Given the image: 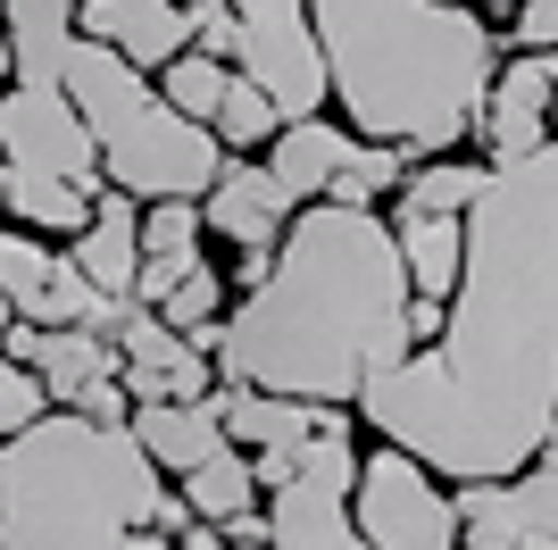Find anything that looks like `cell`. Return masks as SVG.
Wrapping results in <instances>:
<instances>
[{"mask_svg": "<svg viewBox=\"0 0 558 550\" xmlns=\"http://www.w3.org/2000/svg\"><path fill=\"white\" fill-rule=\"evenodd\" d=\"M350 417L434 483H509L558 426V151L492 167L459 217L442 334L384 367Z\"/></svg>", "mask_w": 558, "mask_h": 550, "instance_id": "obj_1", "label": "cell"}, {"mask_svg": "<svg viewBox=\"0 0 558 550\" xmlns=\"http://www.w3.org/2000/svg\"><path fill=\"white\" fill-rule=\"evenodd\" d=\"M409 275L392 259L384 208H292L267 251L258 292L217 318L209 367L242 392H276L301 409H350L384 367L409 359Z\"/></svg>", "mask_w": 558, "mask_h": 550, "instance_id": "obj_2", "label": "cell"}, {"mask_svg": "<svg viewBox=\"0 0 558 550\" xmlns=\"http://www.w3.org/2000/svg\"><path fill=\"white\" fill-rule=\"evenodd\" d=\"M326 109L350 142H384L400 159H450L475 125V100L500 75V34L459 0H308Z\"/></svg>", "mask_w": 558, "mask_h": 550, "instance_id": "obj_3", "label": "cell"}, {"mask_svg": "<svg viewBox=\"0 0 558 550\" xmlns=\"http://www.w3.org/2000/svg\"><path fill=\"white\" fill-rule=\"evenodd\" d=\"M184 501L125 426L43 409L0 442V550H125V534H184Z\"/></svg>", "mask_w": 558, "mask_h": 550, "instance_id": "obj_4", "label": "cell"}, {"mask_svg": "<svg viewBox=\"0 0 558 550\" xmlns=\"http://www.w3.org/2000/svg\"><path fill=\"white\" fill-rule=\"evenodd\" d=\"M59 92H68V109L84 117V134H93L100 192H125L134 208L201 201L217 183V167H226L209 125L175 117L159 92H150V75H134L100 43H75L68 59H59Z\"/></svg>", "mask_w": 558, "mask_h": 550, "instance_id": "obj_5", "label": "cell"}, {"mask_svg": "<svg viewBox=\"0 0 558 550\" xmlns=\"http://www.w3.org/2000/svg\"><path fill=\"white\" fill-rule=\"evenodd\" d=\"M233 17V75L292 117H326V68H317V34H308V0H226Z\"/></svg>", "mask_w": 558, "mask_h": 550, "instance_id": "obj_6", "label": "cell"}, {"mask_svg": "<svg viewBox=\"0 0 558 550\" xmlns=\"http://www.w3.org/2000/svg\"><path fill=\"white\" fill-rule=\"evenodd\" d=\"M350 467H359V434H350V409H317V434L301 451V476L267 492L258 517H267V550H367L350 534Z\"/></svg>", "mask_w": 558, "mask_h": 550, "instance_id": "obj_7", "label": "cell"}, {"mask_svg": "<svg viewBox=\"0 0 558 550\" xmlns=\"http://www.w3.org/2000/svg\"><path fill=\"white\" fill-rule=\"evenodd\" d=\"M350 534L367 550H459V517H450V483H434L417 458L367 442L350 467Z\"/></svg>", "mask_w": 558, "mask_h": 550, "instance_id": "obj_8", "label": "cell"}, {"mask_svg": "<svg viewBox=\"0 0 558 550\" xmlns=\"http://www.w3.org/2000/svg\"><path fill=\"white\" fill-rule=\"evenodd\" d=\"M0 167L9 176H50L84 201L100 192L93 134H84V117L68 109L59 84H0Z\"/></svg>", "mask_w": 558, "mask_h": 550, "instance_id": "obj_9", "label": "cell"}, {"mask_svg": "<svg viewBox=\"0 0 558 550\" xmlns=\"http://www.w3.org/2000/svg\"><path fill=\"white\" fill-rule=\"evenodd\" d=\"M459 550H525L558 542V451L525 458L509 483H450Z\"/></svg>", "mask_w": 558, "mask_h": 550, "instance_id": "obj_10", "label": "cell"}, {"mask_svg": "<svg viewBox=\"0 0 558 550\" xmlns=\"http://www.w3.org/2000/svg\"><path fill=\"white\" fill-rule=\"evenodd\" d=\"M109 350H117V392H125L134 409H150V400H209L217 392V367L201 359L184 334H167L150 309H125Z\"/></svg>", "mask_w": 558, "mask_h": 550, "instance_id": "obj_11", "label": "cell"}, {"mask_svg": "<svg viewBox=\"0 0 558 550\" xmlns=\"http://www.w3.org/2000/svg\"><path fill=\"white\" fill-rule=\"evenodd\" d=\"M466 142L484 151V167H517L534 151H550V59H500L492 92L475 100Z\"/></svg>", "mask_w": 558, "mask_h": 550, "instance_id": "obj_12", "label": "cell"}, {"mask_svg": "<svg viewBox=\"0 0 558 550\" xmlns=\"http://www.w3.org/2000/svg\"><path fill=\"white\" fill-rule=\"evenodd\" d=\"M75 43H100L134 75H159L192 50V17L175 0H75Z\"/></svg>", "mask_w": 558, "mask_h": 550, "instance_id": "obj_13", "label": "cell"}, {"mask_svg": "<svg viewBox=\"0 0 558 550\" xmlns=\"http://www.w3.org/2000/svg\"><path fill=\"white\" fill-rule=\"evenodd\" d=\"M192 208H201V234L233 242V259H267L283 242V226H292V201L276 192V176H267L258 159H226L217 183Z\"/></svg>", "mask_w": 558, "mask_h": 550, "instance_id": "obj_14", "label": "cell"}, {"mask_svg": "<svg viewBox=\"0 0 558 550\" xmlns=\"http://www.w3.org/2000/svg\"><path fill=\"white\" fill-rule=\"evenodd\" d=\"M0 359H17L34 384H43L50 409H75V392L117 375V350L100 334H34V325H9L0 334Z\"/></svg>", "mask_w": 558, "mask_h": 550, "instance_id": "obj_15", "label": "cell"}, {"mask_svg": "<svg viewBox=\"0 0 558 550\" xmlns=\"http://www.w3.org/2000/svg\"><path fill=\"white\" fill-rule=\"evenodd\" d=\"M342 159H350V134H342V117H292V125H276L267 134V176H276V192L292 208H317L326 201V183L342 176Z\"/></svg>", "mask_w": 558, "mask_h": 550, "instance_id": "obj_16", "label": "cell"}, {"mask_svg": "<svg viewBox=\"0 0 558 550\" xmlns=\"http://www.w3.org/2000/svg\"><path fill=\"white\" fill-rule=\"evenodd\" d=\"M125 442H134L159 476H175L184 483L192 467H209L217 451H226V434H217V417H209V400H150V409H134L125 417Z\"/></svg>", "mask_w": 558, "mask_h": 550, "instance_id": "obj_17", "label": "cell"}, {"mask_svg": "<svg viewBox=\"0 0 558 550\" xmlns=\"http://www.w3.org/2000/svg\"><path fill=\"white\" fill-rule=\"evenodd\" d=\"M134 217L142 208L125 201V192H93V217H84V234L68 242V267L93 284L100 300H125L134 292Z\"/></svg>", "mask_w": 558, "mask_h": 550, "instance_id": "obj_18", "label": "cell"}, {"mask_svg": "<svg viewBox=\"0 0 558 550\" xmlns=\"http://www.w3.org/2000/svg\"><path fill=\"white\" fill-rule=\"evenodd\" d=\"M209 417H217V434H226V451H242V458L251 451H301L317 434V409L276 400V392H242V384H217Z\"/></svg>", "mask_w": 558, "mask_h": 550, "instance_id": "obj_19", "label": "cell"}, {"mask_svg": "<svg viewBox=\"0 0 558 550\" xmlns=\"http://www.w3.org/2000/svg\"><path fill=\"white\" fill-rule=\"evenodd\" d=\"M9 34V84H59V59L75 50V0H0Z\"/></svg>", "mask_w": 558, "mask_h": 550, "instance_id": "obj_20", "label": "cell"}, {"mask_svg": "<svg viewBox=\"0 0 558 550\" xmlns=\"http://www.w3.org/2000/svg\"><path fill=\"white\" fill-rule=\"evenodd\" d=\"M392 226V259L409 275V300L442 309L459 284V217H384Z\"/></svg>", "mask_w": 558, "mask_h": 550, "instance_id": "obj_21", "label": "cell"}, {"mask_svg": "<svg viewBox=\"0 0 558 550\" xmlns=\"http://www.w3.org/2000/svg\"><path fill=\"white\" fill-rule=\"evenodd\" d=\"M484 176H492V167L459 159V151H450V159H417L409 176L392 183V217H466V201L484 192Z\"/></svg>", "mask_w": 558, "mask_h": 550, "instance_id": "obj_22", "label": "cell"}, {"mask_svg": "<svg viewBox=\"0 0 558 550\" xmlns=\"http://www.w3.org/2000/svg\"><path fill=\"white\" fill-rule=\"evenodd\" d=\"M175 501H184V517H192V526H217V534H226L233 517H251V509H258L251 458H242V451H217L209 467H192V476L175 483Z\"/></svg>", "mask_w": 558, "mask_h": 550, "instance_id": "obj_23", "label": "cell"}, {"mask_svg": "<svg viewBox=\"0 0 558 550\" xmlns=\"http://www.w3.org/2000/svg\"><path fill=\"white\" fill-rule=\"evenodd\" d=\"M0 217H17V234H59V242H75L84 217H93V201L68 192V183H50V176H9V167H0Z\"/></svg>", "mask_w": 558, "mask_h": 550, "instance_id": "obj_24", "label": "cell"}, {"mask_svg": "<svg viewBox=\"0 0 558 550\" xmlns=\"http://www.w3.org/2000/svg\"><path fill=\"white\" fill-rule=\"evenodd\" d=\"M226 84H233V68H217V59H201V50H184V59H167V68L150 75V92H159L175 117H192V125H209V117H217Z\"/></svg>", "mask_w": 558, "mask_h": 550, "instance_id": "obj_25", "label": "cell"}, {"mask_svg": "<svg viewBox=\"0 0 558 550\" xmlns=\"http://www.w3.org/2000/svg\"><path fill=\"white\" fill-rule=\"evenodd\" d=\"M400 176H409L400 151H384V142H350V159H342V176L326 183V201L333 208H384Z\"/></svg>", "mask_w": 558, "mask_h": 550, "instance_id": "obj_26", "label": "cell"}, {"mask_svg": "<svg viewBox=\"0 0 558 550\" xmlns=\"http://www.w3.org/2000/svg\"><path fill=\"white\" fill-rule=\"evenodd\" d=\"M209 134H217V151H226V159H251V151H267V134H276V109H267V100L233 75L226 100H217V117H209Z\"/></svg>", "mask_w": 558, "mask_h": 550, "instance_id": "obj_27", "label": "cell"}, {"mask_svg": "<svg viewBox=\"0 0 558 550\" xmlns=\"http://www.w3.org/2000/svg\"><path fill=\"white\" fill-rule=\"evenodd\" d=\"M150 318H159L167 334H184V343H192L201 325H217V318H226V267H209V259H201V267H192L184 284H175V292H167L159 309H150Z\"/></svg>", "mask_w": 558, "mask_h": 550, "instance_id": "obj_28", "label": "cell"}, {"mask_svg": "<svg viewBox=\"0 0 558 550\" xmlns=\"http://www.w3.org/2000/svg\"><path fill=\"white\" fill-rule=\"evenodd\" d=\"M50 267H59V251H50V242H34V234H17V226H0V300H9V309H25V300L43 292Z\"/></svg>", "mask_w": 558, "mask_h": 550, "instance_id": "obj_29", "label": "cell"}, {"mask_svg": "<svg viewBox=\"0 0 558 550\" xmlns=\"http://www.w3.org/2000/svg\"><path fill=\"white\" fill-rule=\"evenodd\" d=\"M43 409H50V400H43V384H34V375H25L17 359H0V442H9V434H25V426H34Z\"/></svg>", "mask_w": 558, "mask_h": 550, "instance_id": "obj_30", "label": "cell"}, {"mask_svg": "<svg viewBox=\"0 0 558 550\" xmlns=\"http://www.w3.org/2000/svg\"><path fill=\"white\" fill-rule=\"evenodd\" d=\"M75 417H93V426H125V417H134V400L117 392V375H100V384L75 392Z\"/></svg>", "mask_w": 558, "mask_h": 550, "instance_id": "obj_31", "label": "cell"}, {"mask_svg": "<svg viewBox=\"0 0 558 550\" xmlns=\"http://www.w3.org/2000/svg\"><path fill=\"white\" fill-rule=\"evenodd\" d=\"M167 542H175V550H226V534H217V526H184V534H167Z\"/></svg>", "mask_w": 558, "mask_h": 550, "instance_id": "obj_32", "label": "cell"}, {"mask_svg": "<svg viewBox=\"0 0 558 550\" xmlns=\"http://www.w3.org/2000/svg\"><path fill=\"white\" fill-rule=\"evenodd\" d=\"M125 550H175L167 534H125Z\"/></svg>", "mask_w": 558, "mask_h": 550, "instance_id": "obj_33", "label": "cell"}, {"mask_svg": "<svg viewBox=\"0 0 558 550\" xmlns=\"http://www.w3.org/2000/svg\"><path fill=\"white\" fill-rule=\"evenodd\" d=\"M175 9H184V17H201V9H217V0H175Z\"/></svg>", "mask_w": 558, "mask_h": 550, "instance_id": "obj_34", "label": "cell"}, {"mask_svg": "<svg viewBox=\"0 0 558 550\" xmlns=\"http://www.w3.org/2000/svg\"><path fill=\"white\" fill-rule=\"evenodd\" d=\"M9 325H17V309H9V300H0V334H9Z\"/></svg>", "mask_w": 558, "mask_h": 550, "instance_id": "obj_35", "label": "cell"}, {"mask_svg": "<svg viewBox=\"0 0 558 550\" xmlns=\"http://www.w3.org/2000/svg\"><path fill=\"white\" fill-rule=\"evenodd\" d=\"M0 84H9V34H0Z\"/></svg>", "mask_w": 558, "mask_h": 550, "instance_id": "obj_36", "label": "cell"}, {"mask_svg": "<svg viewBox=\"0 0 558 550\" xmlns=\"http://www.w3.org/2000/svg\"><path fill=\"white\" fill-rule=\"evenodd\" d=\"M525 550H558V542H525Z\"/></svg>", "mask_w": 558, "mask_h": 550, "instance_id": "obj_37", "label": "cell"}, {"mask_svg": "<svg viewBox=\"0 0 558 550\" xmlns=\"http://www.w3.org/2000/svg\"><path fill=\"white\" fill-rule=\"evenodd\" d=\"M258 550H267V542H258Z\"/></svg>", "mask_w": 558, "mask_h": 550, "instance_id": "obj_38", "label": "cell"}]
</instances>
